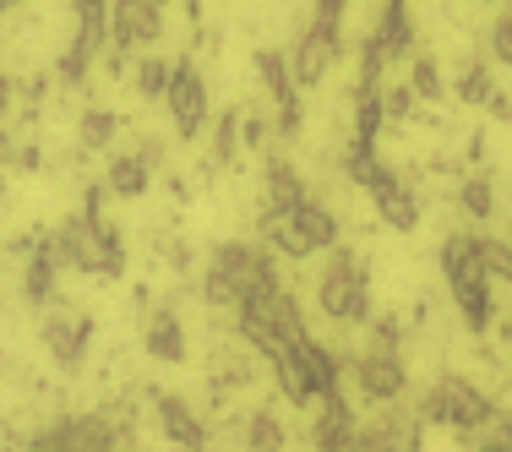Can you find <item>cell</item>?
Wrapping results in <instances>:
<instances>
[{
    "mask_svg": "<svg viewBox=\"0 0 512 452\" xmlns=\"http://www.w3.org/2000/svg\"><path fill=\"white\" fill-rule=\"evenodd\" d=\"M50 246L60 256V267H77L93 278H120L126 273V235L109 218H66L50 229Z\"/></svg>",
    "mask_w": 512,
    "mask_h": 452,
    "instance_id": "obj_1",
    "label": "cell"
},
{
    "mask_svg": "<svg viewBox=\"0 0 512 452\" xmlns=\"http://www.w3.org/2000/svg\"><path fill=\"white\" fill-rule=\"evenodd\" d=\"M251 289H278L273 256L262 246H246V240H224L202 273L207 305H240V295H251Z\"/></svg>",
    "mask_w": 512,
    "mask_h": 452,
    "instance_id": "obj_2",
    "label": "cell"
},
{
    "mask_svg": "<svg viewBox=\"0 0 512 452\" xmlns=\"http://www.w3.org/2000/svg\"><path fill=\"white\" fill-rule=\"evenodd\" d=\"M256 235L267 240L273 251L295 256V262H306L316 251H333L338 246V218L327 213L322 202H295V207H267L262 224H256Z\"/></svg>",
    "mask_w": 512,
    "mask_h": 452,
    "instance_id": "obj_3",
    "label": "cell"
},
{
    "mask_svg": "<svg viewBox=\"0 0 512 452\" xmlns=\"http://www.w3.org/2000/svg\"><path fill=\"white\" fill-rule=\"evenodd\" d=\"M442 273H447V289H453L458 300V316L474 327V333H485L496 316L491 305V267H485V251L474 235H453L442 246Z\"/></svg>",
    "mask_w": 512,
    "mask_h": 452,
    "instance_id": "obj_4",
    "label": "cell"
},
{
    "mask_svg": "<svg viewBox=\"0 0 512 452\" xmlns=\"http://www.w3.org/2000/svg\"><path fill=\"white\" fill-rule=\"evenodd\" d=\"M316 305H322V316L338 327L371 322V278H365L355 251H338L333 262H327L322 284H316Z\"/></svg>",
    "mask_w": 512,
    "mask_h": 452,
    "instance_id": "obj_5",
    "label": "cell"
},
{
    "mask_svg": "<svg viewBox=\"0 0 512 452\" xmlns=\"http://www.w3.org/2000/svg\"><path fill=\"white\" fill-rule=\"evenodd\" d=\"M131 431H120L109 414H71V420H55L44 431H33V447L39 452H71V447H88V452H104V447H120Z\"/></svg>",
    "mask_w": 512,
    "mask_h": 452,
    "instance_id": "obj_6",
    "label": "cell"
},
{
    "mask_svg": "<svg viewBox=\"0 0 512 452\" xmlns=\"http://www.w3.org/2000/svg\"><path fill=\"white\" fill-rule=\"evenodd\" d=\"M164 104H169V120H175V137L180 142H191L207 126V88H202V77H197L191 60H175V66H169Z\"/></svg>",
    "mask_w": 512,
    "mask_h": 452,
    "instance_id": "obj_7",
    "label": "cell"
},
{
    "mask_svg": "<svg viewBox=\"0 0 512 452\" xmlns=\"http://www.w3.org/2000/svg\"><path fill=\"white\" fill-rule=\"evenodd\" d=\"M436 398H442V425H453L463 442L496 420V403L485 398L474 382H463V376H447V382H436Z\"/></svg>",
    "mask_w": 512,
    "mask_h": 452,
    "instance_id": "obj_8",
    "label": "cell"
},
{
    "mask_svg": "<svg viewBox=\"0 0 512 452\" xmlns=\"http://www.w3.org/2000/svg\"><path fill=\"white\" fill-rule=\"evenodd\" d=\"M333 60H338V22H333V17H311V28L300 33L295 55H289L295 88H316V82L333 71Z\"/></svg>",
    "mask_w": 512,
    "mask_h": 452,
    "instance_id": "obj_9",
    "label": "cell"
},
{
    "mask_svg": "<svg viewBox=\"0 0 512 452\" xmlns=\"http://www.w3.org/2000/svg\"><path fill=\"white\" fill-rule=\"evenodd\" d=\"M365 191H371V202H376V213H382V224H387V229L409 235V229L420 224V197H414V191L393 175V169L382 164V158H376V169L365 175Z\"/></svg>",
    "mask_w": 512,
    "mask_h": 452,
    "instance_id": "obj_10",
    "label": "cell"
},
{
    "mask_svg": "<svg viewBox=\"0 0 512 452\" xmlns=\"http://www.w3.org/2000/svg\"><path fill=\"white\" fill-rule=\"evenodd\" d=\"M39 338H44V349H50V360L71 376V371H82V354H88V344H93V316L55 311V316H44Z\"/></svg>",
    "mask_w": 512,
    "mask_h": 452,
    "instance_id": "obj_11",
    "label": "cell"
},
{
    "mask_svg": "<svg viewBox=\"0 0 512 452\" xmlns=\"http://www.w3.org/2000/svg\"><path fill=\"white\" fill-rule=\"evenodd\" d=\"M355 382H360V393L371 398V403H393L409 387V371H404V360H398V344L365 349L360 360H355Z\"/></svg>",
    "mask_w": 512,
    "mask_h": 452,
    "instance_id": "obj_12",
    "label": "cell"
},
{
    "mask_svg": "<svg viewBox=\"0 0 512 452\" xmlns=\"http://www.w3.org/2000/svg\"><path fill=\"white\" fill-rule=\"evenodd\" d=\"M164 33V6L158 0H109V39L115 50H137Z\"/></svg>",
    "mask_w": 512,
    "mask_h": 452,
    "instance_id": "obj_13",
    "label": "cell"
},
{
    "mask_svg": "<svg viewBox=\"0 0 512 452\" xmlns=\"http://www.w3.org/2000/svg\"><path fill=\"white\" fill-rule=\"evenodd\" d=\"M55 273H60V256L50 246V235H39V246L28 251V267H22V300L50 305L55 300Z\"/></svg>",
    "mask_w": 512,
    "mask_h": 452,
    "instance_id": "obj_14",
    "label": "cell"
},
{
    "mask_svg": "<svg viewBox=\"0 0 512 452\" xmlns=\"http://www.w3.org/2000/svg\"><path fill=\"white\" fill-rule=\"evenodd\" d=\"M355 409L344 403V393H322V420H316V431H311V442L316 447H355Z\"/></svg>",
    "mask_w": 512,
    "mask_h": 452,
    "instance_id": "obj_15",
    "label": "cell"
},
{
    "mask_svg": "<svg viewBox=\"0 0 512 452\" xmlns=\"http://www.w3.org/2000/svg\"><path fill=\"white\" fill-rule=\"evenodd\" d=\"M158 403V431L169 436V447H207V425L186 409V398H153Z\"/></svg>",
    "mask_w": 512,
    "mask_h": 452,
    "instance_id": "obj_16",
    "label": "cell"
},
{
    "mask_svg": "<svg viewBox=\"0 0 512 452\" xmlns=\"http://www.w3.org/2000/svg\"><path fill=\"white\" fill-rule=\"evenodd\" d=\"M376 44L387 50V60H414V22H409V0H387L382 22H376Z\"/></svg>",
    "mask_w": 512,
    "mask_h": 452,
    "instance_id": "obj_17",
    "label": "cell"
},
{
    "mask_svg": "<svg viewBox=\"0 0 512 452\" xmlns=\"http://www.w3.org/2000/svg\"><path fill=\"white\" fill-rule=\"evenodd\" d=\"M273 376H278V393H284L289 403L322 398V393H316V382H311V371H306V354H300V344H284V349L273 354Z\"/></svg>",
    "mask_w": 512,
    "mask_h": 452,
    "instance_id": "obj_18",
    "label": "cell"
},
{
    "mask_svg": "<svg viewBox=\"0 0 512 452\" xmlns=\"http://www.w3.org/2000/svg\"><path fill=\"white\" fill-rule=\"evenodd\" d=\"M148 354L153 360H164V365H180L186 360V327H180V316L175 311H153L148 316Z\"/></svg>",
    "mask_w": 512,
    "mask_h": 452,
    "instance_id": "obj_19",
    "label": "cell"
},
{
    "mask_svg": "<svg viewBox=\"0 0 512 452\" xmlns=\"http://www.w3.org/2000/svg\"><path fill=\"white\" fill-rule=\"evenodd\" d=\"M148 175H153V158L148 153H120L115 164H109V175H104V186L115 191V197H142L148 191Z\"/></svg>",
    "mask_w": 512,
    "mask_h": 452,
    "instance_id": "obj_20",
    "label": "cell"
},
{
    "mask_svg": "<svg viewBox=\"0 0 512 452\" xmlns=\"http://www.w3.org/2000/svg\"><path fill=\"white\" fill-rule=\"evenodd\" d=\"M382 82H355V142L365 148H376V137H382Z\"/></svg>",
    "mask_w": 512,
    "mask_h": 452,
    "instance_id": "obj_21",
    "label": "cell"
},
{
    "mask_svg": "<svg viewBox=\"0 0 512 452\" xmlns=\"http://www.w3.org/2000/svg\"><path fill=\"white\" fill-rule=\"evenodd\" d=\"M256 77H262V88H267V99H273V104H284V99H295V93H300L284 50H256Z\"/></svg>",
    "mask_w": 512,
    "mask_h": 452,
    "instance_id": "obj_22",
    "label": "cell"
},
{
    "mask_svg": "<svg viewBox=\"0 0 512 452\" xmlns=\"http://www.w3.org/2000/svg\"><path fill=\"white\" fill-rule=\"evenodd\" d=\"M295 202H306V180L295 175V164L273 158L267 164V207H295Z\"/></svg>",
    "mask_w": 512,
    "mask_h": 452,
    "instance_id": "obj_23",
    "label": "cell"
},
{
    "mask_svg": "<svg viewBox=\"0 0 512 452\" xmlns=\"http://www.w3.org/2000/svg\"><path fill=\"white\" fill-rule=\"evenodd\" d=\"M273 327H278V338H284V344H300V338H311V333H306V316H300V300L289 295L284 284L273 289Z\"/></svg>",
    "mask_w": 512,
    "mask_h": 452,
    "instance_id": "obj_24",
    "label": "cell"
},
{
    "mask_svg": "<svg viewBox=\"0 0 512 452\" xmlns=\"http://www.w3.org/2000/svg\"><path fill=\"white\" fill-rule=\"evenodd\" d=\"M93 55H99V44H93V39H82V33H77V39H71V44H66V55H60V66H55V77H60V82H66V88H82V77H88V66H93Z\"/></svg>",
    "mask_w": 512,
    "mask_h": 452,
    "instance_id": "obj_25",
    "label": "cell"
},
{
    "mask_svg": "<svg viewBox=\"0 0 512 452\" xmlns=\"http://www.w3.org/2000/svg\"><path fill=\"white\" fill-rule=\"evenodd\" d=\"M71 11H77V33L93 44L109 39V0H71Z\"/></svg>",
    "mask_w": 512,
    "mask_h": 452,
    "instance_id": "obj_26",
    "label": "cell"
},
{
    "mask_svg": "<svg viewBox=\"0 0 512 452\" xmlns=\"http://www.w3.org/2000/svg\"><path fill=\"white\" fill-rule=\"evenodd\" d=\"M115 131H120V120L109 115V109H82V126H77L82 148H109V142H115Z\"/></svg>",
    "mask_w": 512,
    "mask_h": 452,
    "instance_id": "obj_27",
    "label": "cell"
},
{
    "mask_svg": "<svg viewBox=\"0 0 512 452\" xmlns=\"http://www.w3.org/2000/svg\"><path fill=\"white\" fill-rule=\"evenodd\" d=\"M458 99H463V104H491V99H496V82H491V71H485L480 60H469V66H463Z\"/></svg>",
    "mask_w": 512,
    "mask_h": 452,
    "instance_id": "obj_28",
    "label": "cell"
},
{
    "mask_svg": "<svg viewBox=\"0 0 512 452\" xmlns=\"http://www.w3.org/2000/svg\"><path fill=\"white\" fill-rule=\"evenodd\" d=\"M409 88H414V99H442V71H436V60H431V55H414V66H409Z\"/></svg>",
    "mask_w": 512,
    "mask_h": 452,
    "instance_id": "obj_29",
    "label": "cell"
},
{
    "mask_svg": "<svg viewBox=\"0 0 512 452\" xmlns=\"http://www.w3.org/2000/svg\"><path fill=\"white\" fill-rule=\"evenodd\" d=\"M164 88H169V60L164 55H148L137 66V93H142V99H164Z\"/></svg>",
    "mask_w": 512,
    "mask_h": 452,
    "instance_id": "obj_30",
    "label": "cell"
},
{
    "mask_svg": "<svg viewBox=\"0 0 512 452\" xmlns=\"http://www.w3.org/2000/svg\"><path fill=\"white\" fill-rule=\"evenodd\" d=\"M235 148H240V115L229 109V115L218 120V131H213V169H224L229 158H235Z\"/></svg>",
    "mask_w": 512,
    "mask_h": 452,
    "instance_id": "obj_31",
    "label": "cell"
},
{
    "mask_svg": "<svg viewBox=\"0 0 512 452\" xmlns=\"http://www.w3.org/2000/svg\"><path fill=\"white\" fill-rule=\"evenodd\" d=\"M246 442H251V447H262V452H273V447H284V425H278L273 414H251Z\"/></svg>",
    "mask_w": 512,
    "mask_h": 452,
    "instance_id": "obj_32",
    "label": "cell"
},
{
    "mask_svg": "<svg viewBox=\"0 0 512 452\" xmlns=\"http://www.w3.org/2000/svg\"><path fill=\"white\" fill-rule=\"evenodd\" d=\"M458 202H463V213H469V218H491V186H485L480 175H474V180H463Z\"/></svg>",
    "mask_w": 512,
    "mask_h": 452,
    "instance_id": "obj_33",
    "label": "cell"
},
{
    "mask_svg": "<svg viewBox=\"0 0 512 452\" xmlns=\"http://www.w3.org/2000/svg\"><path fill=\"white\" fill-rule=\"evenodd\" d=\"M480 251H485L491 278H507V284H512V246H502V240H480Z\"/></svg>",
    "mask_w": 512,
    "mask_h": 452,
    "instance_id": "obj_34",
    "label": "cell"
},
{
    "mask_svg": "<svg viewBox=\"0 0 512 452\" xmlns=\"http://www.w3.org/2000/svg\"><path fill=\"white\" fill-rule=\"evenodd\" d=\"M414 104H420V99H414V88H409V82H404V88H387V93H382L387 120H409V115H414Z\"/></svg>",
    "mask_w": 512,
    "mask_h": 452,
    "instance_id": "obj_35",
    "label": "cell"
},
{
    "mask_svg": "<svg viewBox=\"0 0 512 452\" xmlns=\"http://www.w3.org/2000/svg\"><path fill=\"white\" fill-rule=\"evenodd\" d=\"M382 66H387V50L376 44V33H371L365 50H360V82H382Z\"/></svg>",
    "mask_w": 512,
    "mask_h": 452,
    "instance_id": "obj_36",
    "label": "cell"
},
{
    "mask_svg": "<svg viewBox=\"0 0 512 452\" xmlns=\"http://www.w3.org/2000/svg\"><path fill=\"white\" fill-rule=\"evenodd\" d=\"M300 120H306V109H300V93H295V99L278 104V126H273V131L289 142V137H300Z\"/></svg>",
    "mask_w": 512,
    "mask_h": 452,
    "instance_id": "obj_37",
    "label": "cell"
},
{
    "mask_svg": "<svg viewBox=\"0 0 512 452\" xmlns=\"http://www.w3.org/2000/svg\"><path fill=\"white\" fill-rule=\"evenodd\" d=\"M267 142V120L262 115H240V148H262Z\"/></svg>",
    "mask_w": 512,
    "mask_h": 452,
    "instance_id": "obj_38",
    "label": "cell"
},
{
    "mask_svg": "<svg viewBox=\"0 0 512 452\" xmlns=\"http://www.w3.org/2000/svg\"><path fill=\"white\" fill-rule=\"evenodd\" d=\"M491 55L502 60V66H512V17L496 22V33H491Z\"/></svg>",
    "mask_w": 512,
    "mask_h": 452,
    "instance_id": "obj_39",
    "label": "cell"
},
{
    "mask_svg": "<svg viewBox=\"0 0 512 452\" xmlns=\"http://www.w3.org/2000/svg\"><path fill=\"white\" fill-rule=\"evenodd\" d=\"M420 420H425V425H442V398H436V387L420 398Z\"/></svg>",
    "mask_w": 512,
    "mask_h": 452,
    "instance_id": "obj_40",
    "label": "cell"
},
{
    "mask_svg": "<svg viewBox=\"0 0 512 452\" xmlns=\"http://www.w3.org/2000/svg\"><path fill=\"white\" fill-rule=\"evenodd\" d=\"M39 164H44V153L28 148V142H17V158H11V169H39Z\"/></svg>",
    "mask_w": 512,
    "mask_h": 452,
    "instance_id": "obj_41",
    "label": "cell"
},
{
    "mask_svg": "<svg viewBox=\"0 0 512 452\" xmlns=\"http://www.w3.org/2000/svg\"><path fill=\"white\" fill-rule=\"evenodd\" d=\"M496 420H502V431H496L485 447H491V452H502V447H512V414H496Z\"/></svg>",
    "mask_w": 512,
    "mask_h": 452,
    "instance_id": "obj_42",
    "label": "cell"
},
{
    "mask_svg": "<svg viewBox=\"0 0 512 452\" xmlns=\"http://www.w3.org/2000/svg\"><path fill=\"white\" fill-rule=\"evenodd\" d=\"M11 99H17V82H11V77H0V115L11 109Z\"/></svg>",
    "mask_w": 512,
    "mask_h": 452,
    "instance_id": "obj_43",
    "label": "cell"
},
{
    "mask_svg": "<svg viewBox=\"0 0 512 452\" xmlns=\"http://www.w3.org/2000/svg\"><path fill=\"white\" fill-rule=\"evenodd\" d=\"M376 344H398V322H376Z\"/></svg>",
    "mask_w": 512,
    "mask_h": 452,
    "instance_id": "obj_44",
    "label": "cell"
},
{
    "mask_svg": "<svg viewBox=\"0 0 512 452\" xmlns=\"http://www.w3.org/2000/svg\"><path fill=\"white\" fill-rule=\"evenodd\" d=\"M6 6H11V0H0V17H6Z\"/></svg>",
    "mask_w": 512,
    "mask_h": 452,
    "instance_id": "obj_45",
    "label": "cell"
},
{
    "mask_svg": "<svg viewBox=\"0 0 512 452\" xmlns=\"http://www.w3.org/2000/svg\"><path fill=\"white\" fill-rule=\"evenodd\" d=\"M507 17H512V0H507Z\"/></svg>",
    "mask_w": 512,
    "mask_h": 452,
    "instance_id": "obj_46",
    "label": "cell"
},
{
    "mask_svg": "<svg viewBox=\"0 0 512 452\" xmlns=\"http://www.w3.org/2000/svg\"><path fill=\"white\" fill-rule=\"evenodd\" d=\"M158 6H169V0H158Z\"/></svg>",
    "mask_w": 512,
    "mask_h": 452,
    "instance_id": "obj_47",
    "label": "cell"
},
{
    "mask_svg": "<svg viewBox=\"0 0 512 452\" xmlns=\"http://www.w3.org/2000/svg\"><path fill=\"white\" fill-rule=\"evenodd\" d=\"M11 6H17V0H11Z\"/></svg>",
    "mask_w": 512,
    "mask_h": 452,
    "instance_id": "obj_48",
    "label": "cell"
}]
</instances>
